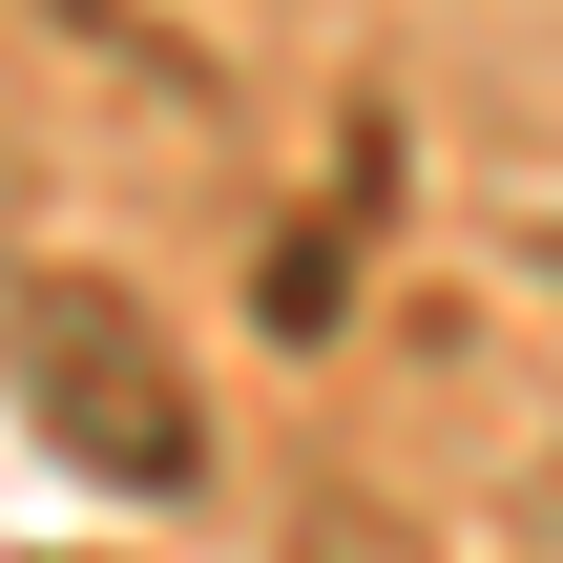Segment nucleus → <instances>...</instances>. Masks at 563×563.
<instances>
[{
  "label": "nucleus",
  "mask_w": 563,
  "mask_h": 563,
  "mask_svg": "<svg viewBox=\"0 0 563 563\" xmlns=\"http://www.w3.org/2000/svg\"><path fill=\"white\" fill-rule=\"evenodd\" d=\"M0 376H21V439L84 460L104 501H188L209 481V397H188V355H167V313L125 272H21L0 292Z\"/></svg>",
  "instance_id": "1"
},
{
  "label": "nucleus",
  "mask_w": 563,
  "mask_h": 563,
  "mask_svg": "<svg viewBox=\"0 0 563 563\" xmlns=\"http://www.w3.org/2000/svg\"><path fill=\"white\" fill-rule=\"evenodd\" d=\"M355 251H376V167H355V188H334V209H313V230H292V251H272V334H313V313H334V272H355Z\"/></svg>",
  "instance_id": "2"
}]
</instances>
